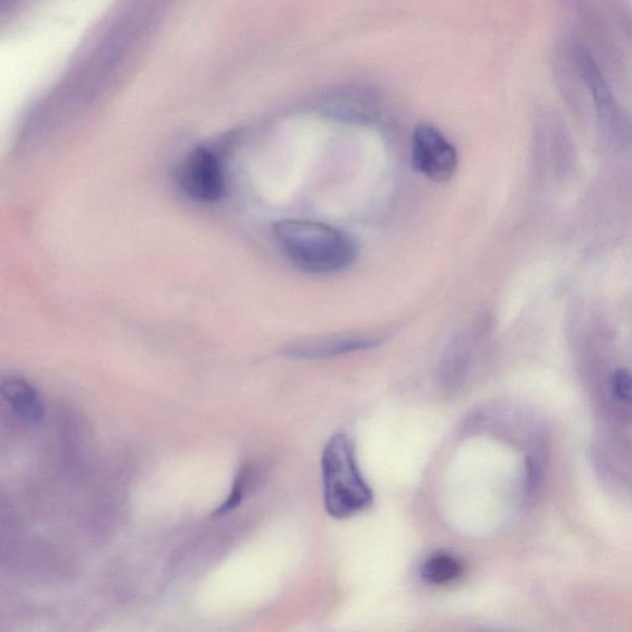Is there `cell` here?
<instances>
[{
    "instance_id": "1",
    "label": "cell",
    "mask_w": 632,
    "mask_h": 632,
    "mask_svg": "<svg viewBox=\"0 0 632 632\" xmlns=\"http://www.w3.org/2000/svg\"><path fill=\"white\" fill-rule=\"evenodd\" d=\"M273 235L295 266L314 275L342 272L358 258L353 236L324 223L285 219L273 225Z\"/></svg>"
},
{
    "instance_id": "2",
    "label": "cell",
    "mask_w": 632,
    "mask_h": 632,
    "mask_svg": "<svg viewBox=\"0 0 632 632\" xmlns=\"http://www.w3.org/2000/svg\"><path fill=\"white\" fill-rule=\"evenodd\" d=\"M326 512L345 518L366 511L373 494L358 468L353 442L345 433L329 440L322 457Z\"/></svg>"
},
{
    "instance_id": "3",
    "label": "cell",
    "mask_w": 632,
    "mask_h": 632,
    "mask_svg": "<svg viewBox=\"0 0 632 632\" xmlns=\"http://www.w3.org/2000/svg\"><path fill=\"white\" fill-rule=\"evenodd\" d=\"M412 164L415 171L430 181L443 183L454 177L458 155L456 147L438 128L420 124L413 133Z\"/></svg>"
},
{
    "instance_id": "4",
    "label": "cell",
    "mask_w": 632,
    "mask_h": 632,
    "mask_svg": "<svg viewBox=\"0 0 632 632\" xmlns=\"http://www.w3.org/2000/svg\"><path fill=\"white\" fill-rule=\"evenodd\" d=\"M178 184L192 201L200 203L219 201L225 190L219 155L206 146L191 151L179 167Z\"/></svg>"
},
{
    "instance_id": "5",
    "label": "cell",
    "mask_w": 632,
    "mask_h": 632,
    "mask_svg": "<svg viewBox=\"0 0 632 632\" xmlns=\"http://www.w3.org/2000/svg\"><path fill=\"white\" fill-rule=\"evenodd\" d=\"M580 71L584 82L587 83L591 96L596 103L600 120L612 133L629 136L631 133L630 121L604 79L598 64L586 50H580L577 55Z\"/></svg>"
},
{
    "instance_id": "6",
    "label": "cell",
    "mask_w": 632,
    "mask_h": 632,
    "mask_svg": "<svg viewBox=\"0 0 632 632\" xmlns=\"http://www.w3.org/2000/svg\"><path fill=\"white\" fill-rule=\"evenodd\" d=\"M381 344V337L370 335L329 336L291 345L285 354L294 360H327L337 356L373 350Z\"/></svg>"
},
{
    "instance_id": "7",
    "label": "cell",
    "mask_w": 632,
    "mask_h": 632,
    "mask_svg": "<svg viewBox=\"0 0 632 632\" xmlns=\"http://www.w3.org/2000/svg\"><path fill=\"white\" fill-rule=\"evenodd\" d=\"M2 395L16 417L31 426L45 417V405L35 386L19 374H7L2 381Z\"/></svg>"
},
{
    "instance_id": "8",
    "label": "cell",
    "mask_w": 632,
    "mask_h": 632,
    "mask_svg": "<svg viewBox=\"0 0 632 632\" xmlns=\"http://www.w3.org/2000/svg\"><path fill=\"white\" fill-rule=\"evenodd\" d=\"M461 562L449 553H437L422 563L421 579L430 584H448L456 581L462 573Z\"/></svg>"
},
{
    "instance_id": "9",
    "label": "cell",
    "mask_w": 632,
    "mask_h": 632,
    "mask_svg": "<svg viewBox=\"0 0 632 632\" xmlns=\"http://www.w3.org/2000/svg\"><path fill=\"white\" fill-rule=\"evenodd\" d=\"M611 391L615 398L632 409V373L627 370H619L612 374Z\"/></svg>"
},
{
    "instance_id": "10",
    "label": "cell",
    "mask_w": 632,
    "mask_h": 632,
    "mask_svg": "<svg viewBox=\"0 0 632 632\" xmlns=\"http://www.w3.org/2000/svg\"><path fill=\"white\" fill-rule=\"evenodd\" d=\"M249 478H250V468L248 466L241 468L238 477H236L235 485L231 490L229 499L226 500V502L220 509L222 512L231 511L232 508H235L240 503V500L245 492V488H247Z\"/></svg>"
}]
</instances>
